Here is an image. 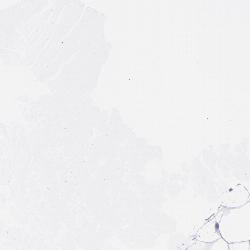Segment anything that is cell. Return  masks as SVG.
Masks as SVG:
<instances>
[{
    "label": "cell",
    "mask_w": 250,
    "mask_h": 250,
    "mask_svg": "<svg viewBox=\"0 0 250 250\" xmlns=\"http://www.w3.org/2000/svg\"><path fill=\"white\" fill-rule=\"evenodd\" d=\"M218 227L221 238L228 244L250 241V201L238 208H224Z\"/></svg>",
    "instance_id": "1"
},
{
    "label": "cell",
    "mask_w": 250,
    "mask_h": 250,
    "mask_svg": "<svg viewBox=\"0 0 250 250\" xmlns=\"http://www.w3.org/2000/svg\"><path fill=\"white\" fill-rule=\"evenodd\" d=\"M250 201V193L242 184H236L227 190L222 197L224 208H238Z\"/></svg>",
    "instance_id": "2"
},
{
    "label": "cell",
    "mask_w": 250,
    "mask_h": 250,
    "mask_svg": "<svg viewBox=\"0 0 250 250\" xmlns=\"http://www.w3.org/2000/svg\"><path fill=\"white\" fill-rule=\"evenodd\" d=\"M218 221H219V215L208 221L198 231L196 240L205 242V243H211L220 239L221 235L219 232Z\"/></svg>",
    "instance_id": "3"
},
{
    "label": "cell",
    "mask_w": 250,
    "mask_h": 250,
    "mask_svg": "<svg viewBox=\"0 0 250 250\" xmlns=\"http://www.w3.org/2000/svg\"><path fill=\"white\" fill-rule=\"evenodd\" d=\"M186 250H228V243L222 238L211 243L195 240Z\"/></svg>",
    "instance_id": "4"
},
{
    "label": "cell",
    "mask_w": 250,
    "mask_h": 250,
    "mask_svg": "<svg viewBox=\"0 0 250 250\" xmlns=\"http://www.w3.org/2000/svg\"><path fill=\"white\" fill-rule=\"evenodd\" d=\"M250 249V241L245 242H235L228 244V250H249Z\"/></svg>",
    "instance_id": "5"
},
{
    "label": "cell",
    "mask_w": 250,
    "mask_h": 250,
    "mask_svg": "<svg viewBox=\"0 0 250 250\" xmlns=\"http://www.w3.org/2000/svg\"><path fill=\"white\" fill-rule=\"evenodd\" d=\"M249 250H250V249H249Z\"/></svg>",
    "instance_id": "6"
}]
</instances>
